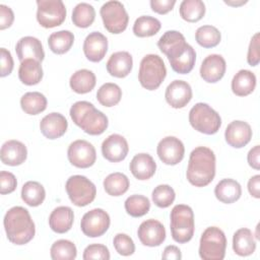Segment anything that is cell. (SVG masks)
Listing matches in <instances>:
<instances>
[{
	"label": "cell",
	"instance_id": "cell-8",
	"mask_svg": "<svg viewBox=\"0 0 260 260\" xmlns=\"http://www.w3.org/2000/svg\"><path fill=\"white\" fill-rule=\"evenodd\" d=\"M226 238L216 226L207 228L201 235L199 256L203 260H222L225 255Z\"/></svg>",
	"mask_w": 260,
	"mask_h": 260
},
{
	"label": "cell",
	"instance_id": "cell-51",
	"mask_svg": "<svg viewBox=\"0 0 260 260\" xmlns=\"http://www.w3.org/2000/svg\"><path fill=\"white\" fill-rule=\"evenodd\" d=\"M259 156H260V146L259 145H255L253 148H251L248 152V164L251 168L255 169V170H259L260 169V160H259Z\"/></svg>",
	"mask_w": 260,
	"mask_h": 260
},
{
	"label": "cell",
	"instance_id": "cell-17",
	"mask_svg": "<svg viewBox=\"0 0 260 260\" xmlns=\"http://www.w3.org/2000/svg\"><path fill=\"white\" fill-rule=\"evenodd\" d=\"M128 151V142L120 134H111L102 143L103 156L111 162H118L125 159Z\"/></svg>",
	"mask_w": 260,
	"mask_h": 260
},
{
	"label": "cell",
	"instance_id": "cell-18",
	"mask_svg": "<svg viewBox=\"0 0 260 260\" xmlns=\"http://www.w3.org/2000/svg\"><path fill=\"white\" fill-rule=\"evenodd\" d=\"M252 134L251 126L247 122L236 120L226 126L224 131V138L230 146L235 148H242L250 142Z\"/></svg>",
	"mask_w": 260,
	"mask_h": 260
},
{
	"label": "cell",
	"instance_id": "cell-45",
	"mask_svg": "<svg viewBox=\"0 0 260 260\" xmlns=\"http://www.w3.org/2000/svg\"><path fill=\"white\" fill-rule=\"evenodd\" d=\"M110 252L109 249L103 244H90L88 245L84 251L82 258L84 260H109L110 259Z\"/></svg>",
	"mask_w": 260,
	"mask_h": 260
},
{
	"label": "cell",
	"instance_id": "cell-28",
	"mask_svg": "<svg viewBox=\"0 0 260 260\" xmlns=\"http://www.w3.org/2000/svg\"><path fill=\"white\" fill-rule=\"evenodd\" d=\"M214 195L222 203L231 204L240 199L242 195L241 185L233 179H222L214 188Z\"/></svg>",
	"mask_w": 260,
	"mask_h": 260
},
{
	"label": "cell",
	"instance_id": "cell-42",
	"mask_svg": "<svg viewBox=\"0 0 260 260\" xmlns=\"http://www.w3.org/2000/svg\"><path fill=\"white\" fill-rule=\"evenodd\" d=\"M125 210L132 217H140L145 215L150 209V201L143 195L134 194L125 200Z\"/></svg>",
	"mask_w": 260,
	"mask_h": 260
},
{
	"label": "cell",
	"instance_id": "cell-12",
	"mask_svg": "<svg viewBox=\"0 0 260 260\" xmlns=\"http://www.w3.org/2000/svg\"><path fill=\"white\" fill-rule=\"evenodd\" d=\"M111 219L107 211L102 208H93L84 213L80 221V228L86 237L98 238L108 231Z\"/></svg>",
	"mask_w": 260,
	"mask_h": 260
},
{
	"label": "cell",
	"instance_id": "cell-50",
	"mask_svg": "<svg viewBox=\"0 0 260 260\" xmlns=\"http://www.w3.org/2000/svg\"><path fill=\"white\" fill-rule=\"evenodd\" d=\"M14 13L9 6L0 4V29H5L13 23Z\"/></svg>",
	"mask_w": 260,
	"mask_h": 260
},
{
	"label": "cell",
	"instance_id": "cell-53",
	"mask_svg": "<svg viewBox=\"0 0 260 260\" xmlns=\"http://www.w3.org/2000/svg\"><path fill=\"white\" fill-rule=\"evenodd\" d=\"M162 259H174V260H180L182 259V253L180 251V249L177 246L174 245H170L167 246L162 252L161 255Z\"/></svg>",
	"mask_w": 260,
	"mask_h": 260
},
{
	"label": "cell",
	"instance_id": "cell-2",
	"mask_svg": "<svg viewBox=\"0 0 260 260\" xmlns=\"http://www.w3.org/2000/svg\"><path fill=\"white\" fill-rule=\"evenodd\" d=\"M215 154L206 146L194 148L189 156L186 177L188 182L195 187H205L210 184L215 176Z\"/></svg>",
	"mask_w": 260,
	"mask_h": 260
},
{
	"label": "cell",
	"instance_id": "cell-34",
	"mask_svg": "<svg viewBox=\"0 0 260 260\" xmlns=\"http://www.w3.org/2000/svg\"><path fill=\"white\" fill-rule=\"evenodd\" d=\"M46 197V191L42 184L37 181H27L21 188V199L31 207L41 205Z\"/></svg>",
	"mask_w": 260,
	"mask_h": 260
},
{
	"label": "cell",
	"instance_id": "cell-7",
	"mask_svg": "<svg viewBox=\"0 0 260 260\" xmlns=\"http://www.w3.org/2000/svg\"><path fill=\"white\" fill-rule=\"evenodd\" d=\"M190 125L198 132L212 135L215 134L221 126V118L209 105L197 103L189 112Z\"/></svg>",
	"mask_w": 260,
	"mask_h": 260
},
{
	"label": "cell",
	"instance_id": "cell-31",
	"mask_svg": "<svg viewBox=\"0 0 260 260\" xmlns=\"http://www.w3.org/2000/svg\"><path fill=\"white\" fill-rule=\"evenodd\" d=\"M96 83L94 73L88 69H80L75 71L69 80L71 89L76 93H87L91 91Z\"/></svg>",
	"mask_w": 260,
	"mask_h": 260
},
{
	"label": "cell",
	"instance_id": "cell-36",
	"mask_svg": "<svg viewBox=\"0 0 260 260\" xmlns=\"http://www.w3.org/2000/svg\"><path fill=\"white\" fill-rule=\"evenodd\" d=\"M161 27L160 21L149 15H141L136 18L133 24V34L139 38L152 37L158 32Z\"/></svg>",
	"mask_w": 260,
	"mask_h": 260
},
{
	"label": "cell",
	"instance_id": "cell-19",
	"mask_svg": "<svg viewBox=\"0 0 260 260\" xmlns=\"http://www.w3.org/2000/svg\"><path fill=\"white\" fill-rule=\"evenodd\" d=\"M225 69L226 63L224 58L218 54H211L202 61L200 76L208 83H215L223 77Z\"/></svg>",
	"mask_w": 260,
	"mask_h": 260
},
{
	"label": "cell",
	"instance_id": "cell-21",
	"mask_svg": "<svg viewBox=\"0 0 260 260\" xmlns=\"http://www.w3.org/2000/svg\"><path fill=\"white\" fill-rule=\"evenodd\" d=\"M68 122L60 113H50L46 115L40 122L42 134L48 139H57L67 131Z\"/></svg>",
	"mask_w": 260,
	"mask_h": 260
},
{
	"label": "cell",
	"instance_id": "cell-23",
	"mask_svg": "<svg viewBox=\"0 0 260 260\" xmlns=\"http://www.w3.org/2000/svg\"><path fill=\"white\" fill-rule=\"evenodd\" d=\"M15 52L20 62L25 59H34L42 62L45 58V52L41 41L30 36L23 37L17 42Z\"/></svg>",
	"mask_w": 260,
	"mask_h": 260
},
{
	"label": "cell",
	"instance_id": "cell-15",
	"mask_svg": "<svg viewBox=\"0 0 260 260\" xmlns=\"http://www.w3.org/2000/svg\"><path fill=\"white\" fill-rule=\"evenodd\" d=\"M137 236L142 245L157 247L166 240V229L160 221L150 218L140 223Z\"/></svg>",
	"mask_w": 260,
	"mask_h": 260
},
{
	"label": "cell",
	"instance_id": "cell-33",
	"mask_svg": "<svg viewBox=\"0 0 260 260\" xmlns=\"http://www.w3.org/2000/svg\"><path fill=\"white\" fill-rule=\"evenodd\" d=\"M46 96L39 91L25 92L20 99V107L22 111L28 115H38L47 108Z\"/></svg>",
	"mask_w": 260,
	"mask_h": 260
},
{
	"label": "cell",
	"instance_id": "cell-4",
	"mask_svg": "<svg viewBox=\"0 0 260 260\" xmlns=\"http://www.w3.org/2000/svg\"><path fill=\"white\" fill-rule=\"evenodd\" d=\"M69 113L73 123L89 135H101L108 128V117L89 102L74 103Z\"/></svg>",
	"mask_w": 260,
	"mask_h": 260
},
{
	"label": "cell",
	"instance_id": "cell-6",
	"mask_svg": "<svg viewBox=\"0 0 260 260\" xmlns=\"http://www.w3.org/2000/svg\"><path fill=\"white\" fill-rule=\"evenodd\" d=\"M167 76L164 60L156 54L145 55L139 65L138 80L142 87L154 90L159 87Z\"/></svg>",
	"mask_w": 260,
	"mask_h": 260
},
{
	"label": "cell",
	"instance_id": "cell-1",
	"mask_svg": "<svg viewBox=\"0 0 260 260\" xmlns=\"http://www.w3.org/2000/svg\"><path fill=\"white\" fill-rule=\"evenodd\" d=\"M157 47L168 57L175 72L187 74L192 71L196 61V52L192 46L186 43L185 37L180 31H166L159 38Z\"/></svg>",
	"mask_w": 260,
	"mask_h": 260
},
{
	"label": "cell",
	"instance_id": "cell-38",
	"mask_svg": "<svg viewBox=\"0 0 260 260\" xmlns=\"http://www.w3.org/2000/svg\"><path fill=\"white\" fill-rule=\"evenodd\" d=\"M180 16L188 22H197L205 14V4L201 0H184L180 4Z\"/></svg>",
	"mask_w": 260,
	"mask_h": 260
},
{
	"label": "cell",
	"instance_id": "cell-11",
	"mask_svg": "<svg viewBox=\"0 0 260 260\" xmlns=\"http://www.w3.org/2000/svg\"><path fill=\"white\" fill-rule=\"evenodd\" d=\"M37 20L45 28L61 25L66 18V7L61 0H38Z\"/></svg>",
	"mask_w": 260,
	"mask_h": 260
},
{
	"label": "cell",
	"instance_id": "cell-35",
	"mask_svg": "<svg viewBox=\"0 0 260 260\" xmlns=\"http://www.w3.org/2000/svg\"><path fill=\"white\" fill-rule=\"evenodd\" d=\"M104 189L111 196H121L129 189V179L122 173H112L104 180Z\"/></svg>",
	"mask_w": 260,
	"mask_h": 260
},
{
	"label": "cell",
	"instance_id": "cell-14",
	"mask_svg": "<svg viewBox=\"0 0 260 260\" xmlns=\"http://www.w3.org/2000/svg\"><path fill=\"white\" fill-rule=\"evenodd\" d=\"M159 159L169 166H175L182 161L185 154L183 142L175 136H167L162 138L156 147Z\"/></svg>",
	"mask_w": 260,
	"mask_h": 260
},
{
	"label": "cell",
	"instance_id": "cell-30",
	"mask_svg": "<svg viewBox=\"0 0 260 260\" xmlns=\"http://www.w3.org/2000/svg\"><path fill=\"white\" fill-rule=\"evenodd\" d=\"M43 68L41 62L34 59H25L20 62L18 69L19 80L25 85L38 84L43 78Z\"/></svg>",
	"mask_w": 260,
	"mask_h": 260
},
{
	"label": "cell",
	"instance_id": "cell-43",
	"mask_svg": "<svg viewBox=\"0 0 260 260\" xmlns=\"http://www.w3.org/2000/svg\"><path fill=\"white\" fill-rule=\"evenodd\" d=\"M153 203L160 208H167L173 204L176 198V193L174 189L167 184L156 186L151 194Z\"/></svg>",
	"mask_w": 260,
	"mask_h": 260
},
{
	"label": "cell",
	"instance_id": "cell-39",
	"mask_svg": "<svg viewBox=\"0 0 260 260\" xmlns=\"http://www.w3.org/2000/svg\"><path fill=\"white\" fill-rule=\"evenodd\" d=\"M122 98V89L120 86L113 82L104 83L96 92L98 102L107 108L116 106Z\"/></svg>",
	"mask_w": 260,
	"mask_h": 260
},
{
	"label": "cell",
	"instance_id": "cell-32",
	"mask_svg": "<svg viewBox=\"0 0 260 260\" xmlns=\"http://www.w3.org/2000/svg\"><path fill=\"white\" fill-rule=\"evenodd\" d=\"M74 43V35L70 30H59L52 32L48 38L50 50L58 55L68 52Z\"/></svg>",
	"mask_w": 260,
	"mask_h": 260
},
{
	"label": "cell",
	"instance_id": "cell-26",
	"mask_svg": "<svg viewBox=\"0 0 260 260\" xmlns=\"http://www.w3.org/2000/svg\"><path fill=\"white\" fill-rule=\"evenodd\" d=\"M73 221L74 213L69 206H58L49 216V225L57 234H64L70 231Z\"/></svg>",
	"mask_w": 260,
	"mask_h": 260
},
{
	"label": "cell",
	"instance_id": "cell-16",
	"mask_svg": "<svg viewBox=\"0 0 260 260\" xmlns=\"http://www.w3.org/2000/svg\"><path fill=\"white\" fill-rule=\"evenodd\" d=\"M165 98L172 108L182 109L191 101L192 88L187 81L176 79L167 86Z\"/></svg>",
	"mask_w": 260,
	"mask_h": 260
},
{
	"label": "cell",
	"instance_id": "cell-10",
	"mask_svg": "<svg viewBox=\"0 0 260 260\" xmlns=\"http://www.w3.org/2000/svg\"><path fill=\"white\" fill-rule=\"evenodd\" d=\"M100 14L102 16L105 28L111 34H121L128 25L129 16L120 1H108L101 7Z\"/></svg>",
	"mask_w": 260,
	"mask_h": 260
},
{
	"label": "cell",
	"instance_id": "cell-44",
	"mask_svg": "<svg viewBox=\"0 0 260 260\" xmlns=\"http://www.w3.org/2000/svg\"><path fill=\"white\" fill-rule=\"evenodd\" d=\"M113 244L118 254L122 256H130L135 252V245L133 240L126 234H117L114 237Z\"/></svg>",
	"mask_w": 260,
	"mask_h": 260
},
{
	"label": "cell",
	"instance_id": "cell-52",
	"mask_svg": "<svg viewBox=\"0 0 260 260\" xmlns=\"http://www.w3.org/2000/svg\"><path fill=\"white\" fill-rule=\"evenodd\" d=\"M248 191L254 198H260V175H255L248 182Z\"/></svg>",
	"mask_w": 260,
	"mask_h": 260
},
{
	"label": "cell",
	"instance_id": "cell-13",
	"mask_svg": "<svg viewBox=\"0 0 260 260\" xmlns=\"http://www.w3.org/2000/svg\"><path fill=\"white\" fill-rule=\"evenodd\" d=\"M67 156L69 162L79 169L91 167L96 159V151L94 146L84 139H77L70 143Z\"/></svg>",
	"mask_w": 260,
	"mask_h": 260
},
{
	"label": "cell",
	"instance_id": "cell-46",
	"mask_svg": "<svg viewBox=\"0 0 260 260\" xmlns=\"http://www.w3.org/2000/svg\"><path fill=\"white\" fill-rule=\"evenodd\" d=\"M17 186V181L15 176L6 171L0 172V193L2 195L12 193Z\"/></svg>",
	"mask_w": 260,
	"mask_h": 260
},
{
	"label": "cell",
	"instance_id": "cell-49",
	"mask_svg": "<svg viewBox=\"0 0 260 260\" xmlns=\"http://www.w3.org/2000/svg\"><path fill=\"white\" fill-rule=\"evenodd\" d=\"M176 4L175 0H151L150 7L152 11L158 14H166L173 10Z\"/></svg>",
	"mask_w": 260,
	"mask_h": 260
},
{
	"label": "cell",
	"instance_id": "cell-24",
	"mask_svg": "<svg viewBox=\"0 0 260 260\" xmlns=\"http://www.w3.org/2000/svg\"><path fill=\"white\" fill-rule=\"evenodd\" d=\"M107 71L110 75L117 78L126 77L132 70L133 67V59L130 53L126 51H119L113 53L107 64Z\"/></svg>",
	"mask_w": 260,
	"mask_h": 260
},
{
	"label": "cell",
	"instance_id": "cell-9",
	"mask_svg": "<svg viewBox=\"0 0 260 260\" xmlns=\"http://www.w3.org/2000/svg\"><path fill=\"white\" fill-rule=\"evenodd\" d=\"M65 189L70 201L79 207H83L91 203L96 195L94 184L84 176H71L66 184Z\"/></svg>",
	"mask_w": 260,
	"mask_h": 260
},
{
	"label": "cell",
	"instance_id": "cell-20",
	"mask_svg": "<svg viewBox=\"0 0 260 260\" xmlns=\"http://www.w3.org/2000/svg\"><path fill=\"white\" fill-rule=\"evenodd\" d=\"M83 53L90 62H100L108 51V39L100 31H91L83 42Z\"/></svg>",
	"mask_w": 260,
	"mask_h": 260
},
{
	"label": "cell",
	"instance_id": "cell-29",
	"mask_svg": "<svg viewBox=\"0 0 260 260\" xmlns=\"http://www.w3.org/2000/svg\"><path fill=\"white\" fill-rule=\"evenodd\" d=\"M256 87L255 74L247 69L239 70L232 79V90L238 96H246Z\"/></svg>",
	"mask_w": 260,
	"mask_h": 260
},
{
	"label": "cell",
	"instance_id": "cell-22",
	"mask_svg": "<svg viewBox=\"0 0 260 260\" xmlns=\"http://www.w3.org/2000/svg\"><path fill=\"white\" fill-rule=\"evenodd\" d=\"M0 157L4 165L11 167L19 166L24 162L27 157L26 146L15 139L7 140L1 146Z\"/></svg>",
	"mask_w": 260,
	"mask_h": 260
},
{
	"label": "cell",
	"instance_id": "cell-3",
	"mask_svg": "<svg viewBox=\"0 0 260 260\" xmlns=\"http://www.w3.org/2000/svg\"><path fill=\"white\" fill-rule=\"evenodd\" d=\"M3 223L7 239L12 244L24 245L35 237V222L28 210L22 206H13L8 209L4 215Z\"/></svg>",
	"mask_w": 260,
	"mask_h": 260
},
{
	"label": "cell",
	"instance_id": "cell-37",
	"mask_svg": "<svg viewBox=\"0 0 260 260\" xmlns=\"http://www.w3.org/2000/svg\"><path fill=\"white\" fill-rule=\"evenodd\" d=\"M94 18L95 10L93 6L88 3L80 2L73 8L71 20L73 24L77 27L86 28L90 26L93 23Z\"/></svg>",
	"mask_w": 260,
	"mask_h": 260
},
{
	"label": "cell",
	"instance_id": "cell-25",
	"mask_svg": "<svg viewBox=\"0 0 260 260\" xmlns=\"http://www.w3.org/2000/svg\"><path fill=\"white\" fill-rule=\"evenodd\" d=\"M129 168L136 179L144 181L150 179L155 174L156 164L150 154L138 153L131 159Z\"/></svg>",
	"mask_w": 260,
	"mask_h": 260
},
{
	"label": "cell",
	"instance_id": "cell-48",
	"mask_svg": "<svg viewBox=\"0 0 260 260\" xmlns=\"http://www.w3.org/2000/svg\"><path fill=\"white\" fill-rule=\"evenodd\" d=\"M0 61H1V71L0 76L5 77L9 75L13 70V59L8 50L5 48L0 49Z\"/></svg>",
	"mask_w": 260,
	"mask_h": 260
},
{
	"label": "cell",
	"instance_id": "cell-47",
	"mask_svg": "<svg viewBox=\"0 0 260 260\" xmlns=\"http://www.w3.org/2000/svg\"><path fill=\"white\" fill-rule=\"evenodd\" d=\"M259 32H256L249 44L248 54H247V62L250 66H257L260 61V53H259Z\"/></svg>",
	"mask_w": 260,
	"mask_h": 260
},
{
	"label": "cell",
	"instance_id": "cell-5",
	"mask_svg": "<svg viewBox=\"0 0 260 260\" xmlns=\"http://www.w3.org/2000/svg\"><path fill=\"white\" fill-rule=\"evenodd\" d=\"M170 218L173 240L180 244L189 242L195 231L192 208L186 204H177L173 207Z\"/></svg>",
	"mask_w": 260,
	"mask_h": 260
},
{
	"label": "cell",
	"instance_id": "cell-41",
	"mask_svg": "<svg viewBox=\"0 0 260 260\" xmlns=\"http://www.w3.org/2000/svg\"><path fill=\"white\" fill-rule=\"evenodd\" d=\"M195 40L203 48H213L219 44L221 35L213 25H202L196 29Z\"/></svg>",
	"mask_w": 260,
	"mask_h": 260
},
{
	"label": "cell",
	"instance_id": "cell-27",
	"mask_svg": "<svg viewBox=\"0 0 260 260\" xmlns=\"http://www.w3.org/2000/svg\"><path fill=\"white\" fill-rule=\"evenodd\" d=\"M233 250L242 257L253 254L256 250V241L251 230L247 228L239 229L233 236Z\"/></svg>",
	"mask_w": 260,
	"mask_h": 260
},
{
	"label": "cell",
	"instance_id": "cell-40",
	"mask_svg": "<svg viewBox=\"0 0 260 260\" xmlns=\"http://www.w3.org/2000/svg\"><path fill=\"white\" fill-rule=\"evenodd\" d=\"M50 255L53 260H73L77 256V249L73 242L61 239L51 246Z\"/></svg>",
	"mask_w": 260,
	"mask_h": 260
},
{
	"label": "cell",
	"instance_id": "cell-54",
	"mask_svg": "<svg viewBox=\"0 0 260 260\" xmlns=\"http://www.w3.org/2000/svg\"><path fill=\"white\" fill-rule=\"evenodd\" d=\"M224 3L225 4H228V5H231V6H240V5H243V4H245V3H247V1H240V2H235V1H225L224 0Z\"/></svg>",
	"mask_w": 260,
	"mask_h": 260
}]
</instances>
